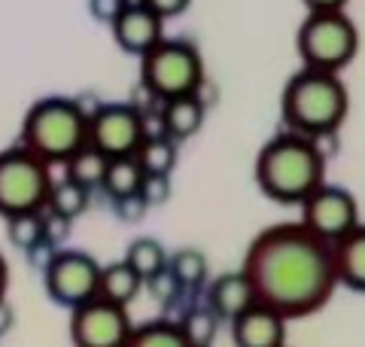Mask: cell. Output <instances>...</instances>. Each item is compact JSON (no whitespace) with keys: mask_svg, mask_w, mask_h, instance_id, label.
I'll return each instance as SVG.
<instances>
[{"mask_svg":"<svg viewBox=\"0 0 365 347\" xmlns=\"http://www.w3.org/2000/svg\"><path fill=\"white\" fill-rule=\"evenodd\" d=\"M131 332L134 323L128 317V308L113 305L101 296L71 311L73 347H125Z\"/></svg>","mask_w":365,"mask_h":347,"instance_id":"cell-10","label":"cell"},{"mask_svg":"<svg viewBox=\"0 0 365 347\" xmlns=\"http://www.w3.org/2000/svg\"><path fill=\"white\" fill-rule=\"evenodd\" d=\"M101 268H104V265L91 256V253L61 247L55 253V259L49 262V268L43 271L46 296L67 311L86 305L98 296Z\"/></svg>","mask_w":365,"mask_h":347,"instance_id":"cell-8","label":"cell"},{"mask_svg":"<svg viewBox=\"0 0 365 347\" xmlns=\"http://www.w3.org/2000/svg\"><path fill=\"white\" fill-rule=\"evenodd\" d=\"M13 326H16V311L6 298H0V338H4L6 332H13Z\"/></svg>","mask_w":365,"mask_h":347,"instance_id":"cell-35","label":"cell"},{"mask_svg":"<svg viewBox=\"0 0 365 347\" xmlns=\"http://www.w3.org/2000/svg\"><path fill=\"white\" fill-rule=\"evenodd\" d=\"M350 113V91L341 74L302 67L280 91V119L287 131L314 137L323 144L344 125Z\"/></svg>","mask_w":365,"mask_h":347,"instance_id":"cell-3","label":"cell"},{"mask_svg":"<svg viewBox=\"0 0 365 347\" xmlns=\"http://www.w3.org/2000/svg\"><path fill=\"white\" fill-rule=\"evenodd\" d=\"M125 262H128L146 283L150 277H155L158 271L168 268V250L158 238L143 235V238H134L128 244V250H125Z\"/></svg>","mask_w":365,"mask_h":347,"instance_id":"cell-22","label":"cell"},{"mask_svg":"<svg viewBox=\"0 0 365 347\" xmlns=\"http://www.w3.org/2000/svg\"><path fill=\"white\" fill-rule=\"evenodd\" d=\"M19 144L46 165H67L88 144V113L76 98H43L21 119Z\"/></svg>","mask_w":365,"mask_h":347,"instance_id":"cell-4","label":"cell"},{"mask_svg":"<svg viewBox=\"0 0 365 347\" xmlns=\"http://www.w3.org/2000/svg\"><path fill=\"white\" fill-rule=\"evenodd\" d=\"M307 6V13H335V9H344L350 0H302Z\"/></svg>","mask_w":365,"mask_h":347,"instance_id":"cell-34","label":"cell"},{"mask_svg":"<svg viewBox=\"0 0 365 347\" xmlns=\"http://www.w3.org/2000/svg\"><path fill=\"white\" fill-rule=\"evenodd\" d=\"M6 289H9V262L0 253V298H6Z\"/></svg>","mask_w":365,"mask_h":347,"instance_id":"cell-36","label":"cell"},{"mask_svg":"<svg viewBox=\"0 0 365 347\" xmlns=\"http://www.w3.org/2000/svg\"><path fill=\"white\" fill-rule=\"evenodd\" d=\"M113 213H116L119 223L134 226V223H140V219L150 213V204H146L140 195H128V198H116V201H113Z\"/></svg>","mask_w":365,"mask_h":347,"instance_id":"cell-29","label":"cell"},{"mask_svg":"<svg viewBox=\"0 0 365 347\" xmlns=\"http://www.w3.org/2000/svg\"><path fill=\"white\" fill-rule=\"evenodd\" d=\"M143 183V168L134 156H122V159H110L107 165V177H104V189L113 201L116 198H128V195L140 192Z\"/></svg>","mask_w":365,"mask_h":347,"instance_id":"cell-21","label":"cell"},{"mask_svg":"<svg viewBox=\"0 0 365 347\" xmlns=\"http://www.w3.org/2000/svg\"><path fill=\"white\" fill-rule=\"evenodd\" d=\"M207 305L210 311L220 320L232 323L235 317H241L247 308L256 305V293H253V283L250 277L237 268V271H225L220 277H213L207 283Z\"/></svg>","mask_w":365,"mask_h":347,"instance_id":"cell-14","label":"cell"},{"mask_svg":"<svg viewBox=\"0 0 365 347\" xmlns=\"http://www.w3.org/2000/svg\"><path fill=\"white\" fill-rule=\"evenodd\" d=\"M140 4H146L158 19H165V21H168V19H177V16L186 13L192 0H140Z\"/></svg>","mask_w":365,"mask_h":347,"instance_id":"cell-32","label":"cell"},{"mask_svg":"<svg viewBox=\"0 0 365 347\" xmlns=\"http://www.w3.org/2000/svg\"><path fill=\"white\" fill-rule=\"evenodd\" d=\"M91 204V189L79 186L76 180L71 177H61L52 183L49 189V201H46V211L55 213V216H64V219H79Z\"/></svg>","mask_w":365,"mask_h":347,"instance_id":"cell-18","label":"cell"},{"mask_svg":"<svg viewBox=\"0 0 365 347\" xmlns=\"http://www.w3.org/2000/svg\"><path fill=\"white\" fill-rule=\"evenodd\" d=\"M180 144L174 141V137H146V141L140 144V149L134 153V159L140 161L143 174H170L177 168V159H180Z\"/></svg>","mask_w":365,"mask_h":347,"instance_id":"cell-24","label":"cell"},{"mask_svg":"<svg viewBox=\"0 0 365 347\" xmlns=\"http://www.w3.org/2000/svg\"><path fill=\"white\" fill-rule=\"evenodd\" d=\"M6 241L21 253H28L37 244H43L46 241V211L6 216Z\"/></svg>","mask_w":365,"mask_h":347,"instance_id":"cell-25","label":"cell"},{"mask_svg":"<svg viewBox=\"0 0 365 347\" xmlns=\"http://www.w3.org/2000/svg\"><path fill=\"white\" fill-rule=\"evenodd\" d=\"M146 289H150V293H153V298H155V302H162V305H174L177 302V298L182 296V293H189V289H182L180 283H177V277L174 274H170V268H165V271H158L155 277H150V281H146L143 283Z\"/></svg>","mask_w":365,"mask_h":347,"instance_id":"cell-28","label":"cell"},{"mask_svg":"<svg viewBox=\"0 0 365 347\" xmlns=\"http://www.w3.org/2000/svg\"><path fill=\"white\" fill-rule=\"evenodd\" d=\"M204 116H207V107H204L201 95H182V98H170L162 104V119H165V131L168 137H174L177 144L195 137L204 125Z\"/></svg>","mask_w":365,"mask_h":347,"instance_id":"cell-16","label":"cell"},{"mask_svg":"<svg viewBox=\"0 0 365 347\" xmlns=\"http://www.w3.org/2000/svg\"><path fill=\"white\" fill-rule=\"evenodd\" d=\"M168 268L170 274L177 277V283L182 289H201L204 283H207V277H210V265H207V256H204L201 250L195 247H180L174 250L168 256Z\"/></svg>","mask_w":365,"mask_h":347,"instance_id":"cell-19","label":"cell"},{"mask_svg":"<svg viewBox=\"0 0 365 347\" xmlns=\"http://www.w3.org/2000/svg\"><path fill=\"white\" fill-rule=\"evenodd\" d=\"M143 289V277L137 274L134 268L125 259L119 262H110L101 268V286H98V296L107 298L113 305H122L128 308Z\"/></svg>","mask_w":365,"mask_h":347,"instance_id":"cell-17","label":"cell"},{"mask_svg":"<svg viewBox=\"0 0 365 347\" xmlns=\"http://www.w3.org/2000/svg\"><path fill=\"white\" fill-rule=\"evenodd\" d=\"M140 86L158 101L201 95L204 58L189 40H162L140 58Z\"/></svg>","mask_w":365,"mask_h":347,"instance_id":"cell-5","label":"cell"},{"mask_svg":"<svg viewBox=\"0 0 365 347\" xmlns=\"http://www.w3.org/2000/svg\"><path fill=\"white\" fill-rule=\"evenodd\" d=\"M332 259H335L338 286L365 296V223H359L350 235L332 244Z\"/></svg>","mask_w":365,"mask_h":347,"instance_id":"cell-15","label":"cell"},{"mask_svg":"<svg viewBox=\"0 0 365 347\" xmlns=\"http://www.w3.org/2000/svg\"><path fill=\"white\" fill-rule=\"evenodd\" d=\"M170 192H174V183H170V174H143V183H140V198L150 204V211L153 207H162L168 198H170Z\"/></svg>","mask_w":365,"mask_h":347,"instance_id":"cell-27","label":"cell"},{"mask_svg":"<svg viewBox=\"0 0 365 347\" xmlns=\"http://www.w3.org/2000/svg\"><path fill=\"white\" fill-rule=\"evenodd\" d=\"M241 271L250 277L256 302L302 320L329 305L338 289L332 244L311 235L302 223L268 226L247 247Z\"/></svg>","mask_w":365,"mask_h":347,"instance_id":"cell-1","label":"cell"},{"mask_svg":"<svg viewBox=\"0 0 365 347\" xmlns=\"http://www.w3.org/2000/svg\"><path fill=\"white\" fill-rule=\"evenodd\" d=\"M55 253H58V247H52V244H46V241H43V244H37L34 250H28L25 256H28V262H31L37 271H46V268H49V262L55 259Z\"/></svg>","mask_w":365,"mask_h":347,"instance_id":"cell-33","label":"cell"},{"mask_svg":"<svg viewBox=\"0 0 365 347\" xmlns=\"http://www.w3.org/2000/svg\"><path fill=\"white\" fill-rule=\"evenodd\" d=\"M287 326L289 320L280 311L256 302L232 320V341L235 347H287Z\"/></svg>","mask_w":365,"mask_h":347,"instance_id":"cell-13","label":"cell"},{"mask_svg":"<svg viewBox=\"0 0 365 347\" xmlns=\"http://www.w3.org/2000/svg\"><path fill=\"white\" fill-rule=\"evenodd\" d=\"M88 144L107 159L134 156L143 144V113L134 104H101L88 116Z\"/></svg>","mask_w":365,"mask_h":347,"instance_id":"cell-11","label":"cell"},{"mask_svg":"<svg viewBox=\"0 0 365 347\" xmlns=\"http://www.w3.org/2000/svg\"><path fill=\"white\" fill-rule=\"evenodd\" d=\"M125 347H192V344L186 341L177 320L158 317V320L143 323V326H134Z\"/></svg>","mask_w":365,"mask_h":347,"instance_id":"cell-23","label":"cell"},{"mask_svg":"<svg viewBox=\"0 0 365 347\" xmlns=\"http://www.w3.org/2000/svg\"><path fill=\"white\" fill-rule=\"evenodd\" d=\"M180 329L186 335V341L192 347H213L216 332H220V317L213 314L207 305H189V311L180 320Z\"/></svg>","mask_w":365,"mask_h":347,"instance_id":"cell-26","label":"cell"},{"mask_svg":"<svg viewBox=\"0 0 365 347\" xmlns=\"http://www.w3.org/2000/svg\"><path fill=\"white\" fill-rule=\"evenodd\" d=\"M71 228H73V223L71 219H64V216H55V213H49L46 211V244H52V247H64V241L71 238Z\"/></svg>","mask_w":365,"mask_h":347,"instance_id":"cell-31","label":"cell"},{"mask_svg":"<svg viewBox=\"0 0 365 347\" xmlns=\"http://www.w3.org/2000/svg\"><path fill=\"white\" fill-rule=\"evenodd\" d=\"M110 31L122 52L143 58L153 46L165 40V19H158L140 0H131V4L122 9V16L110 25Z\"/></svg>","mask_w":365,"mask_h":347,"instance_id":"cell-12","label":"cell"},{"mask_svg":"<svg viewBox=\"0 0 365 347\" xmlns=\"http://www.w3.org/2000/svg\"><path fill=\"white\" fill-rule=\"evenodd\" d=\"M299 223L326 244H338L341 238L359 226V204L350 189L323 183L314 195L304 198Z\"/></svg>","mask_w":365,"mask_h":347,"instance_id":"cell-9","label":"cell"},{"mask_svg":"<svg viewBox=\"0 0 365 347\" xmlns=\"http://www.w3.org/2000/svg\"><path fill=\"white\" fill-rule=\"evenodd\" d=\"M128 4L131 0H88V13L95 21H101V25H113Z\"/></svg>","mask_w":365,"mask_h":347,"instance_id":"cell-30","label":"cell"},{"mask_svg":"<svg viewBox=\"0 0 365 347\" xmlns=\"http://www.w3.org/2000/svg\"><path fill=\"white\" fill-rule=\"evenodd\" d=\"M295 46L302 55V67L341 74L359 52V31L344 9L307 13L295 34Z\"/></svg>","mask_w":365,"mask_h":347,"instance_id":"cell-6","label":"cell"},{"mask_svg":"<svg viewBox=\"0 0 365 347\" xmlns=\"http://www.w3.org/2000/svg\"><path fill=\"white\" fill-rule=\"evenodd\" d=\"M107 165H110V159L101 153V149L86 144L64 165V177L76 180L79 186H86V189H101V186H104V177H107Z\"/></svg>","mask_w":365,"mask_h":347,"instance_id":"cell-20","label":"cell"},{"mask_svg":"<svg viewBox=\"0 0 365 347\" xmlns=\"http://www.w3.org/2000/svg\"><path fill=\"white\" fill-rule=\"evenodd\" d=\"M253 174L265 198L302 207L326 183V153L314 137L280 131L259 149Z\"/></svg>","mask_w":365,"mask_h":347,"instance_id":"cell-2","label":"cell"},{"mask_svg":"<svg viewBox=\"0 0 365 347\" xmlns=\"http://www.w3.org/2000/svg\"><path fill=\"white\" fill-rule=\"evenodd\" d=\"M52 168L21 144L0 149V216L46 211L52 189Z\"/></svg>","mask_w":365,"mask_h":347,"instance_id":"cell-7","label":"cell"}]
</instances>
